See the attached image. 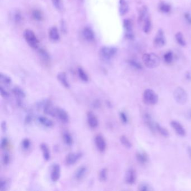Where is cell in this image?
Segmentation results:
<instances>
[{"mask_svg": "<svg viewBox=\"0 0 191 191\" xmlns=\"http://www.w3.org/2000/svg\"><path fill=\"white\" fill-rule=\"evenodd\" d=\"M143 61L149 69H155L159 66L160 60L156 54L148 53L143 55Z\"/></svg>", "mask_w": 191, "mask_h": 191, "instance_id": "1", "label": "cell"}, {"mask_svg": "<svg viewBox=\"0 0 191 191\" xmlns=\"http://www.w3.org/2000/svg\"><path fill=\"white\" fill-rule=\"evenodd\" d=\"M117 51V48L114 47L104 46L100 49V57L105 61H110L116 55Z\"/></svg>", "mask_w": 191, "mask_h": 191, "instance_id": "2", "label": "cell"}, {"mask_svg": "<svg viewBox=\"0 0 191 191\" xmlns=\"http://www.w3.org/2000/svg\"><path fill=\"white\" fill-rule=\"evenodd\" d=\"M143 100L146 104L154 105L158 103L159 97L153 90L147 89L143 92Z\"/></svg>", "mask_w": 191, "mask_h": 191, "instance_id": "3", "label": "cell"}, {"mask_svg": "<svg viewBox=\"0 0 191 191\" xmlns=\"http://www.w3.org/2000/svg\"><path fill=\"white\" fill-rule=\"evenodd\" d=\"M24 37L26 42L32 48H38L39 41L33 31L29 29H26L24 32Z\"/></svg>", "mask_w": 191, "mask_h": 191, "instance_id": "4", "label": "cell"}, {"mask_svg": "<svg viewBox=\"0 0 191 191\" xmlns=\"http://www.w3.org/2000/svg\"><path fill=\"white\" fill-rule=\"evenodd\" d=\"M173 97L176 102L181 105L185 104L188 99V95L186 90L180 87H177L174 90Z\"/></svg>", "mask_w": 191, "mask_h": 191, "instance_id": "5", "label": "cell"}, {"mask_svg": "<svg viewBox=\"0 0 191 191\" xmlns=\"http://www.w3.org/2000/svg\"><path fill=\"white\" fill-rule=\"evenodd\" d=\"M123 28L125 29V36L129 40H133L135 38V35L133 31L132 23L130 19H126L123 20Z\"/></svg>", "mask_w": 191, "mask_h": 191, "instance_id": "6", "label": "cell"}, {"mask_svg": "<svg viewBox=\"0 0 191 191\" xmlns=\"http://www.w3.org/2000/svg\"><path fill=\"white\" fill-rule=\"evenodd\" d=\"M166 43V37L161 29L158 31L154 39V45L156 48H161Z\"/></svg>", "mask_w": 191, "mask_h": 191, "instance_id": "7", "label": "cell"}, {"mask_svg": "<svg viewBox=\"0 0 191 191\" xmlns=\"http://www.w3.org/2000/svg\"><path fill=\"white\" fill-rule=\"evenodd\" d=\"M82 153L80 152L69 153L65 158V163L67 166L74 165L82 158Z\"/></svg>", "mask_w": 191, "mask_h": 191, "instance_id": "8", "label": "cell"}, {"mask_svg": "<svg viewBox=\"0 0 191 191\" xmlns=\"http://www.w3.org/2000/svg\"><path fill=\"white\" fill-rule=\"evenodd\" d=\"M95 143L98 150L100 153L104 152L107 149V143L102 135L99 134L96 135L95 137Z\"/></svg>", "mask_w": 191, "mask_h": 191, "instance_id": "9", "label": "cell"}, {"mask_svg": "<svg viewBox=\"0 0 191 191\" xmlns=\"http://www.w3.org/2000/svg\"><path fill=\"white\" fill-rule=\"evenodd\" d=\"M55 117L58 118L59 121H61L62 122L64 123L69 122L70 120L68 113L61 108H58V107L56 108Z\"/></svg>", "mask_w": 191, "mask_h": 191, "instance_id": "10", "label": "cell"}, {"mask_svg": "<svg viewBox=\"0 0 191 191\" xmlns=\"http://www.w3.org/2000/svg\"><path fill=\"white\" fill-rule=\"evenodd\" d=\"M87 173V168L86 166H79L74 173V179L77 182L81 181L84 178Z\"/></svg>", "mask_w": 191, "mask_h": 191, "instance_id": "11", "label": "cell"}, {"mask_svg": "<svg viewBox=\"0 0 191 191\" xmlns=\"http://www.w3.org/2000/svg\"><path fill=\"white\" fill-rule=\"evenodd\" d=\"M43 112L46 115H51L52 117H55L56 108H54L52 102L49 100H47L43 104Z\"/></svg>", "mask_w": 191, "mask_h": 191, "instance_id": "12", "label": "cell"}, {"mask_svg": "<svg viewBox=\"0 0 191 191\" xmlns=\"http://www.w3.org/2000/svg\"><path fill=\"white\" fill-rule=\"evenodd\" d=\"M171 125L176 133L179 136L184 137L186 136V130L182 125L179 122L176 121H172L171 122Z\"/></svg>", "mask_w": 191, "mask_h": 191, "instance_id": "13", "label": "cell"}, {"mask_svg": "<svg viewBox=\"0 0 191 191\" xmlns=\"http://www.w3.org/2000/svg\"><path fill=\"white\" fill-rule=\"evenodd\" d=\"M136 173L133 169H128L125 174V182L126 183L132 185L135 183L136 181Z\"/></svg>", "mask_w": 191, "mask_h": 191, "instance_id": "14", "label": "cell"}, {"mask_svg": "<svg viewBox=\"0 0 191 191\" xmlns=\"http://www.w3.org/2000/svg\"><path fill=\"white\" fill-rule=\"evenodd\" d=\"M61 177V166L58 164L52 166L51 172V179L53 182L59 181Z\"/></svg>", "mask_w": 191, "mask_h": 191, "instance_id": "15", "label": "cell"}, {"mask_svg": "<svg viewBox=\"0 0 191 191\" xmlns=\"http://www.w3.org/2000/svg\"><path fill=\"white\" fill-rule=\"evenodd\" d=\"M87 122L90 127L96 128L99 125V121L94 113L92 112L87 113Z\"/></svg>", "mask_w": 191, "mask_h": 191, "instance_id": "16", "label": "cell"}, {"mask_svg": "<svg viewBox=\"0 0 191 191\" xmlns=\"http://www.w3.org/2000/svg\"><path fill=\"white\" fill-rule=\"evenodd\" d=\"M82 35L85 40L87 42H92L94 40L95 34L94 31L90 27H85L82 31Z\"/></svg>", "mask_w": 191, "mask_h": 191, "instance_id": "17", "label": "cell"}, {"mask_svg": "<svg viewBox=\"0 0 191 191\" xmlns=\"http://www.w3.org/2000/svg\"><path fill=\"white\" fill-rule=\"evenodd\" d=\"M143 120L145 121L146 125H147V126L151 131L153 133H155L156 131V123L154 122V121L151 115L148 113H146L144 115Z\"/></svg>", "mask_w": 191, "mask_h": 191, "instance_id": "18", "label": "cell"}, {"mask_svg": "<svg viewBox=\"0 0 191 191\" xmlns=\"http://www.w3.org/2000/svg\"><path fill=\"white\" fill-rule=\"evenodd\" d=\"M57 79L60 83L64 86L65 88L69 89L70 87V84L69 83V80L67 77L66 74L64 72H59L57 75Z\"/></svg>", "mask_w": 191, "mask_h": 191, "instance_id": "19", "label": "cell"}, {"mask_svg": "<svg viewBox=\"0 0 191 191\" xmlns=\"http://www.w3.org/2000/svg\"><path fill=\"white\" fill-rule=\"evenodd\" d=\"M129 11V5L126 0H120L119 12L121 16H124Z\"/></svg>", "mask_w": 191, "mask_h": 191, "instance_id": "20", "label": "cell"}, {"mask_svg": "<svg viewBox=\"0 0 191 191\" xmlns=\"http://www.w3.org/2000/svg\"><path fill=\"white\" fill-rule=\"evenodd\" d=\"M136 158L141 164H145L148 163L149 157L146 153L143 151H138L136 154Z\"/></svg>", "mask_w": 191, "mask_h": 191, "instance_id": "21", "label": "cell"}, {"mask_svg": "<svg viewBox=\"0 0 191 191\" xmlns=\"http://www.w3.org/2000/svg\"><path fill=\"white\" fill-rule=\"evenodd\" d=\"M40 146H41V150L42 151L43 156L44 160H49L51 159V153H50V150H49L48 146L44 143H42Z\"/></svg>", "mask_w": 191, "mask_h": 191, "instance_id": "22", "label": "cell"}, {"mask_svg": "<svg viewBox=\"0 0 191 191\" xmlns=\"http://www.w3.org/2000/svg\"><path fill=\"white\" fill-rule=\"evenodd\" d=\"M49 37L52 41H58L60 38L59 30L56 26L52 27L49 31Z\"/></svg>", "mask_w": 191, "mask_h": 191, "instance_id": "23", "label": "cell"}, {"mask_svg": "<svg viewBox=\"0 0 191 191\" xmlns=\"http://www.w3.org/2000/svg\"><path fill=\"white\" fill-rule=\"evenodd\" d=\"M38 120L39 122L40 123L41 125H43L46 127H53L54 125L52 121H51V120H49V118L44 117V116H39L38 118Z\"/></svg>", "mask_w": 191, "mask_h": 191, "instance_id": "24", "label": "cell"}, {"mask_svg": "<svg viewBox=\"0 0 191 191\" xmlns=\"http://www.w3.org/2000/svg\"><path fill=\"white\" fill-rule=\"evenodd\" d=\"M142 25L143 30L145 33L148 34L150 32L152 28V23L150 17L147 18L145 20L143 21V23L141 24Z\"/></svg>", "mask_w": 191, "mask_h": 191, "instance_id": "25", "label": "cell"}, {"mask_svg": "<svg viewBox=\"0 0 191 191\" xmlns=\"http://www.w3.org/2000/svg\"><path fill=\"white\" fill-rule=\"evenodd\" d=\"M62 138L64 143L65 144H66L67 145L71 146L73 144V138L72 135L68 131H65L62 133Z\"/></svg>", "mask_w": 191, "mask_h": 191, "instance_id": "26", "label": "cell"}, {"mask_svg": "<svg viewBox=\"0 0 191 191\" xmlns=\"http://www.w3.org/2000/svg\"><path fill=\"white\" fill-rule=\"evenodd\" d=\"M159 11L164 14H169L171 13V5L168 3L162 2L159 5Z\"/></svg>", "mask_w": 191, "mask_h": 191, "instance_id": "27", "label": "cell"}, {"mask_svg": "<svg viewBox=\"0 0 191 191\" xmlns=\"http://www.w3.org/2000/svg\"><path fill=\"white\" fill-rule=\"evenodd\" d=\"M13 94L18 98H25L26 94L25 92L19 87H15L12 89Z\"/></svg>", "mask_w": 191, "mask_h": 191, "instance_id": "28", "label": "cell"}, {"mask_svg": "<svg viewBox=\"0 0 191 191\" xmlns=\"http://www.w3.org/2000/svg\"><path fill=\"white\" fill-rule=\"evenodd\" d=\"M156 130L164 138H168L169 136L168 131L165 128L163 127V126H161L159 123H156Z\"/></svg>", "mask_w": 191, "mask_h": 191, "instance_id": "29", "label": "cell"}, {"mask_svg": "<svg viewBox=\"0 0 191 191\" xmlns=\"http://www.w3.org/2000/svg\"><path fill=\"white\" fill-rule=\"evenodd\" d=\"M77 74L79 78L81 79L82 81L84 82H87L89 81V79L87 74L85 71L84 70L80 67H79L77 69Z\"/></svg>", "mask_w": 191, "mask_h": 191, "instance_id": "30", "label": "cell"}, {"mask_svg": "<svg viewBox=\"0 0 191 191\" xmlns=\"http://www.w3.org/2000/svg\"><path fill=\"white\" fill-rule=\"evenodd\" d=\"M175 38L176 41H177V43L178 44L179 46L182 47H184L186 46V42L184 38L183 34L181 33V32H178L176 34L175 36Z\"/></svg>", "mask_w": 191, "mask_h": 191, "instance_id": "31", "label": "cell"}, {"mask_svg": "<svg viewBox=\"0 0 191 191\" xmlns=\"http://www.w3.org/2000/svg\"><path fill=\"white\" fill-rule=\"evenodd\" d=\"M120 141L125 148L130 149L132 148V143L130 142L129 139L125 135H122L120 137Z\"/></svg>", "mask_w": 191, "mask_h": 191, "instance_id": "32", "label": "cell"}, {"mask_svg": "<svg viewBox=\"0 0 191 191\" xmlns=\"http://www.w3.org/2000/svg\"><path fill=\"white\" fill-rule=\"evenodd\" d=\"M163 59H164L165 62L166 64H171L173 61L174 55L173 52L171 51L166 52V53L164 54Z\"/></svg>", "mask_w": 191, "mask_h": 191, "instance_id": "33", "label": "cell"}, {"mask_svg": "<svg viewBox=\"0 0 191 191\" xmlns=\"http://www.w3.org/2000/svg\"><path fill=\"white\" fill-rule=\"evenodd\" d=\"M128 64L130 65L131 66L133 67V69L138 70H141L143 69V66L141 65V64L139 62L133 59H131L128 60Z\"/></svg>", "mask_w": 191, "mask_h": 191, "instance_id": "34", "label": "cell"}, {"mask_svg": "<svg viewBox=\"0 0 191 191\" xmlns=\"http://www.w3.org/2000/svg\"><path fill=\"white\" fill-rule=\"evenodd\" d=\"M39 54L40 55L42 59L46 62L50 61V56L48 52L43 49H40L39 50Z\"/></svg>", "mask_w": 191, "mask_h": 191, "instance_id": "35", "label": "cell"}, {"mask_svg": "<svg viewBox=\"0 0 191 191\" xmlns=\"http://www.w3.org/2000/svg\"><path fill=\"white\" fill-rule=\"evenodd\" d=\"M0 81L2 83L6 85H10L12 82L10 77L8 76L5 74H3V73H1L0 74Z\"/></svg>", "mask_w": 191, "mask_h": 191, "instance_id": "36", "label": "cell"}, {"mask_svg": "<svg viewBox=\"0 0 191 191\" xmlns=\"http://www.w3.org/2000/svg\"><path fill=\"white\" fill-rule=\"evenodd\" d=\"M107 175H108V170L107 168H103L100 171L99 174V181L102 182H104L107 180Z\"/></svg>", "mask_w": 191, "mask_h": 191, "instance_id": "37", "label": "cell"}, {"mask_svg": "<svg viewBox=\"0 0 191 191\" xmlns=\"http://www.w3.org/2000/svg\"><path fill=\"white\" fill-rule=\"evenodd\" d=\"M138 190L140 191H149L153 190L151 186L146 182H142L138 185Z\"/></svg>", "mask_w": 191, "mask_h": 191, "instance_id": "38", "label": "cell"}, {"mask_svg": "<svg viewBox=\"0 0 191 191\" xmlns=\"http://www.w3.org/2000/svg\"><path fill=\"white\" fill-rule=\"evenodd\" d=\"M54 8L58 10L61 11L63 8V3L62 0H51Z\"/></svg>", "mask_w": 191, "mask_h": 191, "instance_id": "39", "label": "cell"}, {"mask_svg": "<svg viewBox=\"0 0 191 191\" xmlns=\"http://www.w3.org/2000/svg\"><path fill=\"white\" fill-rule=\"evenodd\" d=\"M33 18L37 21H41L43 19V14L40 11L35 10L32 12Z\"/></svg>", "mask_w": 191, "mask_h": 191, "instance_id": "40", "label": "cell"}, {"mask_svg": "<svg viewBox=\"0 0 191 191\" xmlns=\"http://www.w3.org/2000/svg\"><path fill=\"white\" fill-rule=\"evenodd\" d=\"M8 182L5 179H1L0 181V191H5L8 189Z\"/></svg>", "mask_w": 191, "mask_h": 191, "instance_id": "41", "label": "cell"}, {"mask_svg": "<svg viewBox=\"0 0 191 191\" xmlns=\"http://www.w3.org/2000/svg\"><path fill=\"white\" fill-rule=\"evenodd\" d=\"M2 161L4 166H8L10 162V156L8 153H5L2 158Z\"/></svg>", "mask_w": 191, "mask_h": 191, "instance_id": "42", "label": "cell"}, {"mask_svg": "<svg viewBox=\"0 0 191 191\" xmlns=\"http://www.w3.org/2000/svg\"><path fill=\"white\" fill-rule=\"evenodd\" d=\"M31 144V141H30V140L29 138H24L23 140V141H22V143H21L22 147L25 150H28L29 148H30Z\"/></svg>", "mask_w": 191, "mask_h": 191, "instance_id": "43", "label": "cell"}, {"mask_svg": "<svg viewBox=\"0 0 191 191\" xmlns=\"http://www.w3.org/2000/svg\"><path fill=\"white\" fill-rule=\"evenodd\" d=\"M120 117L123 123H125V124L127 123L128 119L127 115L126 113L124 112H121L120 113Z\"/></svg>", "mask_w": 191, "mask_h": 191, "instance_id": "44", "label": "cell"}, {"mask_svg": "<svg viewBox=\"0 0 191 191\" xmlns=\"http://www.w3.org/2000/svg\"><path fill=\"white\" fill-rule=\"evenodd\" d=\"M8 138H3L1 141V148L2 149H5L6 148L8 145Z\"/></svg>", "mask_w": 191, "mask_h": 191, "instance_id": "45", "label": "cell"}, {"mask_svg": "<svg viewBox=\"0 0 191 191\" xmlns=\"http://www.w3.org/2000/svg\"><path fill=\"white\" fill-rule=\"evenodd\" d=\"M33 119V115L31 114H28V115H26L25 118V124H30Z\"/></svg>", "mask_w": 191, "mask_h": 191, "instance_id": "46", "label": "cell"}, {"mask_svg": "<svg viewBox=\"0 0 191 191\" xmlns=\"http://www.w3.org/2000/svg\"><path fill=\"white\" fill-rule=\"evenodd\" d=\"M0 93L1 96L3 98H8L10 95L9 93L2 86L0 87Z\"/></svg>", "mask_w": 191, "mask_h": 191, "instance_id": "47", "label": "cell"}, {"mask_svg": "<svg viewBox=\"0 0 191 191\" xmlns=\"http://www.w3.org/2000/svg\"><path fill=\"white\" fill-rule=\"evenodd\" d=\"M14 20L16 23H20L22 20V16L19 12H16L14 15Z\"/></svg>", "mask_w": 191, "mask_h": 191, "instance_id": "48", "label": "cell"}, {"mask_svg": "<svg viewBox=\"0 0 191 191\" xmlns=\"http://www.w3.org/2000/svg\"><path fill=\"white\" fill-rule=\"evenodd\" d=\"M93 107H94V108H99L102 105V103L99 100H95V101L93 102V104H92Z\"/></svg>", "mask_w": 191, "mask_h": 191, "instance_id": "49", "label": "cell"}, {"mask_svg": "<svg viewBox=\"0 0 191 191\" xmlns=\"http://www.w3.org/2000/svg\"><path fill=\"white\" fill-rule=\"evenodd\" d=\"M184 18L187 23L191 24V15L188 13H186L184 14Z\"/></svg>", "mask_w": 191, "mask_h": 191, "instance_id": "50", "label": "cell"}, {"mask_svg": "<svg viewBox=\"0 0 191 191\" xmlns=\"http://www.w3.org/2000/svg\"><path fill=\"white\" fill-rule=\"evenodd\" d=\"M1 129L3 130L4 132H5L6 131L8 130V126H7V123L5 121H3L1 123Z\"/></svg>", "mask_w": 191, "mask_h": 191, "instance_id": "51", "label": "cell"}, {"mask_svg": "<svg viewBox=\"0 0 191 191\" xmlns=\"http://www.w3.org/2000/svg\"><path fill=\"white\" fill-rule=\"evenodd\" d=\"M61 27L62 31H66V28H65V27H66V24L64 23V21H62V22Z\"/></svg>", "mask_w": 191, "mask_h": 191, "instance_id": "52", "label": "cell"}, {"mask_svg": "<svg viewBox=\"0 0 191 191\" xmlns=\"http://www.w3.org/2000/svg\"><path fill=\"white\" fill-rule=\"evenodd\" d=\"M187 117L189 119H191V110L188 111L187 113Z\"/></svg>", "mask_w": 191, "mask_h": 191, "instance_id": "53", "label": "cell"}, {"mask_svg": "<svg viewBox=\"0 0 191 191\" xmlns=\"http://www.w3.org/2000/svg\"><path fill=\"white\" fill-rule=\"evenodd\" d=\"M188 152L189 155L190 156L191 158V147L188 148Z\"/></svg>", "mask_w": 191, "mask_h": 191, "instance_id": "54", "label": "cell"}]
</instances>
